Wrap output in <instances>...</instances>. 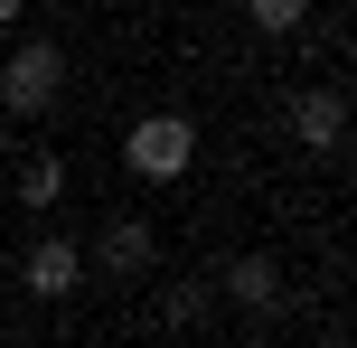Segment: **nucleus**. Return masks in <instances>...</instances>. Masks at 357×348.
<instances>
[{
    "mask_svg": "<svg viewBox=\"0 0 357 348\" xmlns=\"http://www.w3.org/2000/svg\"><path fill=\"white\" fill-rule=\"evenodd\" d=\"M66 94V47L56 38H29V47L0 56V113H47Z\"/></svg>",
    "mask_w": 357,
    "mask_h": 348,
    "instance_id": "2",
    "label": "nucleus"
},
{
    "mask_svg": "<svg viewBox=\"0 0 357 348\" xmlns=\"http://www.w3.org/2000/svg\"><path fill=\"white\" fill-rule=\"evenodd\" d=\"M160 320H169V330L207 320V282H169V292H160Z\"/></svg>",
    "mask_w": 357,
    "mask_h": 348,
    "instance_id": "9",
    "label": "nucleus"
},
{
    "mask_svg": "<svg viewBox=\"0 0 357 348\" xmlns=\"http://www.w3.org/2000/svg\"><path fill=\"white\" fill-rule=\"evenodd\" d=\"M94 264H104V273H123V282H142L151 264H160V236H151L142 217H113V226H104V245H94Z\"/></svg>",
    "mask_w": 357,
    "mask_h": 348,
    "instance_id": "6",
    "label": "nucleus"
},
{
    "mask_svg": "<svg viewBox=\"0 0 357 348\" xmlns=\"http://www.w3.org/2000/svg\"><path fill=\"white\" fill-rule=\"evenodd\" d=\"M0 151H10V142H0Z\"/></svg>",
    "mask_w": 357,
    "mask_h": 348,
    "instance_id": "11",
    "label": "nucleus"
},
{
    "mask_svg": "<svg viewBox=\"0 0 357 348\" xmlns=\"http://www.w3.org/2000/svg\"><path fill=\"white\" fill-rule=\"evenodd\" d=\"M254 29H264V38H291V29H310V10H301V0H254Z\"/></svg>",
    "mask_w": 357,
    "mask_h": 348,
    "instance_id": "8",
    "label": "nucleus"
},
{
    "mask_svg": "<svg viewBox=\"0 0 357 348\" xmlns=\"http://www.w3.org/2000/svg\"><path fill=\"white\" fill-rule=\"evenodd\" d=\"M0 29H19V0H0Z\"/></svg>",
    "mask_w": 357,
    "mask_h": 348,
    "instance_id": "10",
    "label": "nucleus"
},
{
    "mask_svg": "<svg viewBox=\"0 0 357 348\" xmlns=\"http://www.w3.org/2000/svg\"><path fill=\"white\" fill-rule=\"evenodd\" d=\"M10 188H19V207H56V198H66V160H56V151H29Z\"/></svg>",
    "mask_w": 357,
    "mask_h": 348,
    "instance_id": "7",
    "label": "nucleus"
},
{
    "mask_svg": "<svg viewBox=\"0 0 357 348\" xmlns=\"http://www.w3.org/2000/svg\"><path fill=\"white\" fill-rule=\"evenodd\" d=\"M188 160H197V123L188 113H142L123 132V169L132 179H188Z\"/></svg>",
    "mask_w": 357,
    "mask_h": 348,
    "instance_id": "1",
    "label": "nucleus"
},
{
    "mask_svg": "<svg viewBox=\"0 0 357 348\" xmlns=\"http://www.w3.org/2000/svg\"><path fill=\"white\" fill-rule=\"evenodd\" d=\"M291 142H301V151H320V160H339V142H348V94H339V85L291 94Z\"/></svg>",
    "mask_w": 357,
    "mask_h": 348,
    "instance_id": "3",
    "label": "nucleus"
},
{
    "mask_svg": "<svg viewBox=\"0 0 357 348\" xmlns=\"http://www.w3.org/2000/svg\"><path fill=\"white\" fill-rule=\"evenodd\" d=\"M19 282H29L38 301H75V282H85V255H75V236H38L29 255H19Z\"/></svg>",
    "mask_w": 357,
    "mask_h": 348,
    "instance_id": "4",
    "label": "nucleus"
},
{
    "mask_svg": "<svg viewBox=\"0 0 357 348\" xmlns=\"http://www.w3.org/2000/svg\"><path fill=\"white\" fill-rule=\"evenodd\" d=\"M216 292H226L245 320H273V311H282V264H273V255H235L226 273H216Z\"/></svg>",
    "mask_w": 357,
    "mask_h": 348,
    "instance_id": "5",
    "label": "nucleus"
}]
</instances>
